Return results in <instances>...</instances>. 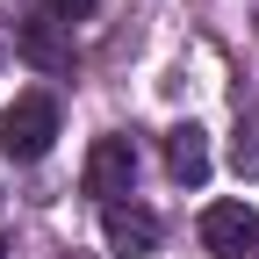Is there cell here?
I'll use <instances>...</instances> for the list:
<instances>
[{"label":"cell","instance_id":"obj_1","mask_svg":"<svg viewBox=\"0 0 259 259\" xmlns=\"http://www.w3.org/2000/svg\"><path fill=\"white\" fill-rule=\"evenodd\" d=\"M51 137H58V101L51 94H15L8 108H0V151L8 158H44L51 151Z\"/></svg>","mask_w":259,"mask_h":259},{"label":"cell","instance_id":"obj_2","mask_svg":"<svg viewBox=\"0 0 259 259\" xmlns=\"http://www.w3.org/2000/svg\"><path fill=\"white\" fill-rule=\"evenodd\" d=\"M202 245H209L216 259H245V252L259 245V209H245V202H209V209H202Z\"/></svg>","mask_w":259,"mask_h":259},{"label":"cell","instance_id":"obj_6","mask_svg":"<svg viewBox=\"0 0 259 259\" xmlns=\"http://www.w3.org/2000/svg\"><path fill=\"white\" fill-rule=\"evenodd\" d=\"M44 8H51L58 22H79V15H94V0H44Z\"/></svg>","mask_w":259,"mask_h":259},{"label":"cell","instance_id":"obj_3","mask_svg":"<svg viewBox=\"0 0 259 259\" xmlns=\"http://www.w3.org/2000/svg\"><path fill=\"white\" fill-rule=\"evenodd\" d=\"M130 180H137V151H130V137H101V144L87 151V194H94L101 209L122 202Z\"/></svg>","mask_w":259,"mask_h":259},{"label":"cell","instance_id":"obj_5","mask_svg":"<svg viewBox=\"0 0 259 259\" xmlns=\"http://www.w3.org/2000/svg\"><path fill=\"white\" fill-rule=\"evenodd\" d=\"M166 173H173L180 187H202V180H209V137H202L194 122L166 130Z\"/></svg>","mask_w":259,"mask_h":259},{"label":"cell","instance_id":"obj_7","mask_svg":"<svg viewBox=\"0 0 259 259\" xmlns=\"http://www.w3.org/2000/svg\"><path fill=\"white\" fill-rule=\"evenodd\" d=\"M0 259H8V238H0Z\"/></svg>","mask_w":259,"mask_h":259},{"label":"cell","instance_id":"obj_4","mask_svg":"<svg viewBox=\"0 0 259 259\" xmlns=\"http://www.w3.org/2000/svg\"><path fill=\"white\" fill-rule=\"evenodd\" d=\"M101 231H108V252H115V259H144V252L158 245V216L137 209V202H130V209L108 202V209H101Z\"/></svg>","mask_w":259,"mask_h":259}]
</instances>
